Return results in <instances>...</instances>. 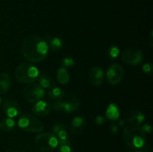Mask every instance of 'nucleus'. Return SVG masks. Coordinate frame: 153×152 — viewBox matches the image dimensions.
I'll list each match as a JSON object with an SVG mask.
<instances>
[{
    "label": "nucleus",
    "instance_id": "nucleus-1",
    "mask_svg": "<svg viewBox=\"0 0 153 152\" xmlns=\"http://www.w3.org/2000/svg\"><path fill=\"white\" fill-rule=\"evenodd\" d=\"M49 47L43 38L37 35L28 36L21 44V52L29 62L38 63L46 58Z\"/></svg>",
    "mask_w": 153,
    "mask_h": 152
},
{
    "label": "nucleus",
    "instance_id": "nucleus-2",
    "mask_svg": "<svg viewBox=\"0 0 153 152\" xmlns=\"http://www.w3.org/2000/svg\"><path fill=\"white\" fill-rule=\"evenodd\" d=\"M124 142L128 147L139 149L143 147L146 142V134L140 126L129 124L123 133Z\"/></svg>",
    "mask_w": 153,
    "mask_h": 152
},
{
    "label": "nucleus",
    "instance_id": "nucleus-3",
    "mask_svg": "<svg viewBox=\"0 0 153 152\" xmlns=\"http://www.w3.org/2000/svg\"><path fill=\"white\" fill-rule=\"evenodd\" d=\"M15 77L18 81L24 83H34L39 77L38 69L29 63L19 64L14 72Z\"/></svg>",
    "mask_w": 153,
    "mask_h": 152
},
{
    "label": "nucleus",
    "instance_id": "nucleus-4",
    "mask_svg": "<svg viewBox=\"0 0 153 152\" xmlns=\"http://www.w3.org/2000/svg\"><path fill=\"white\" fill-rule=\"evenodd\" d=\"M17 125L21 130L29 133L41 132L45 128L44 125L40 119L28 113L19 116Z\"/></svg>",
    "mask_w": 153,
    "mask_h": 152
},
{
    "label": "nucleus",
    "instance_id": "nucleus-5",
    "mask_svg": "<svg viewBox=\"0 0 153 152\" xmlns=\"http://www.w3.org/2000/svg\"><path fill=\"white\" fill-rule=\"evenodd\" d=\"M36 147L43 152H52L59 145L58 139L53 133H43L34 138Z\"/></svg>",
    "mask_w": 153,
    "mask_h": 152
},
{
    "label": "nucleus",
    "instance_id": "nucleus-6",
    "mask_svg": "<svg viewBox=\"0 0 153 152\" xmlns=\"http://www.w3.org/2000/svg\"><path fill=\"white\" fill-rule=\"evenodd\" d=\"M46 95L44 89L36 83H28L23 89V96L27 101L36 103L43 99Z\"/></svg>",
    "mask_w": 153,
    "mask_h": 152
},
{
    "label": "nucleus",
    "instance_id": "nucleus-7",
    "mask_svg": "<svg viewBox=\"0 0 153 152\" xmlns=\"http://www.w3.org/2000/svg\"><path fill=\"white\" fill-rule=\"evenodd\" d=\"M143 54L137 48H128L126 49L122 55V60L126 63L131 66L140 65L143 61Z\"/></svg>",
    "mask_w": 153,
    "mask_h": 152
},
{
    "label": "nucleus",
    "instance_id": "nucleus-8",
    "mask_svg": "<svg viewBox=\"0 0 153 152\" xmlns=\"http://www.w3.org/2000/svg\"><path fill=\"white\" fill-rule=\"evenodd\" d=\"M123 68L118 63L111 64L106 72V77L108 83L111 85H117L123 78Z\"/></svg>",
    "mask_w": 153,
    "mask_h": 152
},
{
    "label": "nucleus",
    "instance_id": "nucleus-9",
    "mask_svg": "<svg viewBox=\"0 0 153 152\" xmlns=\"http://www.w3.org/2000/svg\"><path fill=\"white\" fill-rule=\"evenodd\" d=\"M2 110L9 118H15L21 115V110L17 103L12 99H6L2 103Z\"/></svg>",
    "mask_w": 153,
    "mask_h": 152
},
{
    "label": "nucleus",
    "instance_id": "nucleus-10",
    "mask_svg": "<svg viewBox=\"0 0 153 152\" xmlns=\"http://www.w3.org/2000/svg\"><path fill=\"white\" fill-rule=\"evenodd\" d=\"M52 132L57 137L59 144L70 145L66 126L62 122H56L52 125Z\"/></svg>",
    "mask_w": 153,
    "mask_h": 152
},
{
    "label": "nucleus",
    "instance_id": "nucleus-11",
    "mask_svg": "<svg viewBox=\"0 0 153 152\" xmlns=\"http://www.w3.org/2000/svg\"><path fill=\"white\" fill-rule=\"evenodd\" d=\"M89 80L92 85L99 86L102 84L105 79V73L102 69L99 66H94L90 69L88 74Z\"/></svg>",
    "mask_w": 153,
    "mask_h": 152
},
{
    "label": "nucleus",
    "instance_id": "nucleus-12",
    "mask_svg": "<svg viewBox=\"0 0 153 152\" xmlns=\"http://www.w3.org/2000/svg\"><path fill=\"white\" fill-rule=\"evenodd\" d=\"M64 111L66 113H73L79 109L80 101L77 95L69 94L65 101H64Z\"/></svg>",
    "mask_w": 153,
    "mask_h": 152
},
{
    "label": "nucleus",
    "instance_id": "nucleus-13",
    "mask_svg": "<svg viewBox=\"0 0 153 152\" xmlns=\"http://www.w3.org/2000/svg\"><path fill=\"white\" fill-rule=\"evenodd\" d=\"M31 110L34 115L37 116H46L49 113L51 110L50 104L45 101H37L34 103V106L31 108Z\"/></svg>",
    "mask_w": 153,
    "mask_h": 152
},
{
    "label": "nucleus",
    "instance_id": "nucleus-14",
    "mask_svg": "<svg viewBox=\"0 0 153 152\" xmlns=\"http://www.w3.org/2000/svg\"><path fill=\"white\" fill-rule=\"evenodd\" d=\"M86 127V121L82 116H76L73 118L71 122L70 131L72 134L75 136L79 135L85 130Z\"/></svg>",
    "mask_w": 153,
    "mask_h": 152
},
{
    "label": "nucleus",
    "instance_id": "nucleus-15",
    "mask_svg": "<svg viewBox=\"0 0 153 152\" xmlns=\"http://www.w3.org/2000/svg\"><path fill=\"white\" fill-rule=\"evenodd\" d=\"M126 119L129 124L140 126V124L143 123L145 120V116L142 112L138 110H132L127 113Z\"/></svg>",
    "mask_w": 153,
    "mask_h": 152
},
{
    "label": "nucleus",
    "instance_id": "nucleus-16",
    "mask_svg": "<svg viewBox=\"0 0 153 152\" xmlns=\"http://www.w3.org/2000/svg\"><path fill=\"white\" fill-rule=\"evenodd\" d=\"M45 42L47 44L48 47L53 52H57L62 49L63 47V41L57 37H52L50 35H46L44 39Z\"/></svg>",
    "mask_w": 153,
    "mask_h": 152
},
{
    "label": "nucleus",
    "instance_id": "nucleus-17",
    "mask_svg": "<svg viewBox=\"0 0 153 152\" xmlns=\"http://www.w3.org/2000/svg\"><path fill=\"white\" fill-rule=\"evenodd\" d=\"M105 117L111 121L118 120L120 117V110L116 104L111 103L108 106L105 111Z\"/></svg>",
    "mask_w": 153,
    "mask_h": 152
},
{
    "label": "nucleus",
    "instance_id": "nucleus-18",
    "mask_svg": "<svg viewBox=\"0 0 153 152\" xmlns=\"http://www.w3.org/2000/svg\"><path fill=\"white\" fill-rule=\"evenodd\" d=\"M11 85L9 75L6 73H0V94H5L8 92Z\"/></svg>",
    "mask_w": 153,
    "mask_h": 152
},
{
    "label": "nucleus",
    "instance_id": "nucleus-19",
    "mask_svg": "<svg viewBox=\"0 0 153 152\" xmlns=\"http://www.w3.org/2000/svg\"><path fill=\"white\" fill-rule=\"evenodd\" d=\"M38 80L39 84L41 87H43V89H49V90L55 87V85H56L55 80L50 76L41 75L38 78Z\"/></svg>",
    "mask_w": 153,
    "mask_h": 152
},
{
    "label": "nucleus",
    "instance_id": "nucleus-20",
    "mask_svg": "<svg viewBox=\"0 0 153 152\" xmlns=\"http://www.w3.org/2000/svg\"><path fill=\"white\" fill-rule=\"evenodd\" d=\"M16 127V122L12 118H2L0 120V128L3 131H11Z\"/></svg>",
    "mask_w": 153,
    "mask_h": 152
},
{
    "label": "nucleus",
    "instance_id": "nucleus-21",
    "mask_svg": "<svg viewBox=\"0 0 153 152\" xmlns=\"http://www.w3.org/2000/svg\"><path fill=\"white\" fill-rule=\"evenodd\" d=\"M57 79L61 84H67L70 81V74L67 68L61 66L58 69L57 72Z\"/></svg>",
    "mask_w": 153,
    "mask_h": 152
},
{
    "label": "nucleus",
    "instance_id": "nucleus-22",
    "mask_svg": "<svg viewBox=\"0 0 153 152\" xmlns=\"http://www.w3.org/2000/svg\"><path fill=\"white\" fill-rule=\"evenodd\" d=\"M65 95V92L63 89H61V88H57L54 87L52 89H49V91L48 92V96L52 100H55V101H59L61 100L64 97Z\"/></svg>",
    "mask_w": 153,
    "mask_h": 152
},
{
    "label": "nucleus",
    "instance_id": "nucleus-23",
    "mask_svg": "<svg viewBox=\"0 0 153 152\" xmlns=\"http://www.w3.org/2000/svg\"><path fill=\"white\" fill-rule=\"evenodd\" d=\"M120 54V49L117 46H114V45H112L110 46V48L108 50V58L110 59L114 60L115 58H117L118 57Z\"/></svg>",
    "mask_w": 153,
    "mask_h": 152
},
{
    "label": "nucleus",
    "instance_id": "nucleus-24",
    "mask_svg": "<svg viewBox=\"0 0 153 152\" xmlns=\"http://www.w3.org/2000/svg\"><path fill=\"white\" fill-rule=\"evenodd\" d=\"M64 101H55L50 104V107L53 109L55 111H64Z\"/></svg>",
    "mask_w": 153,
    "mask_h": 152
},
{
    "label": "nucleus",
    "instance_id": "nucleus-25",
    "mask_svg": "<svg viewBox=\"0 0 153 152\" xmlns=\"http://www.w3.org/2000/svg\"><path fill=\"white\" fill-rule=\"evenodd\" d=\"M75 65L74 60L70 57H66L62 60V66L65 68H70V67L73 66Z\"/></svg>",
    "mask_w": 153,
    "mask_h": 152
},
{
    "label": "nucleus",
    "instance_id": "nucleus-26",
    "mask_svg": "<svg viewBox=\"0 0 153 152\" xmlns=\"http://www.w3.org/2000/svg\"><path fill=\"white\" fill-rule=\"evenodd\" d=\"M57 152H73L70 145L59 144L57 147Z\"/></svg>",
    "mask_w": 153,
    "mask_h": 152
},
{
    "label": "nucleus",
    "instance_id": "nucleus-27",
    "mask_svg": "<svg viewBox=\"0 0 153 152\" xmlns=\"http://www.w3.org/2000/svg\"><path fill=\"white\" fill-rule=\"evenodd\" d=\"M143 69V71L146 74L148 75H152V65L150 63H145L144 65L142 67Z\"/></svg>",
    "mask_w": 153,
    "mask_h": 152
},
{
    "label": "nucleus",
    "instance_id": "nucleus-28",
    "mask_svg": "<svg viewBox=\"0 0 153 152\" xmlns=\"http://www.w3.org/2000/svg\"><path fill=\"white\" fill-rule=\"evenodd\" d=\"M140 128H141L142 131H143L145 134H146V133L149 134V133H151V131H152V127H151L149 124H144V125H142Z\"/></svg>",
    "mask_w": 153,
    "mask_h": 152
},
{
    "label": "nucleus",
    "instance_id": "nucleus-29",
    "mask_svg": "<svg viewBox=\"0 0 153 152\" xmlns=\"http://www.w3.org/2000/svg\"><path fill=\"white\" fill-rule=\"evenodd\" d=\"M95 122L97 125H102L105 122V118L102 116H97L95 118Z\"/></svg>",
    "mask_w": 153,
    "mask_h": 152
},
{
    "label": "nucleus",
    "instance_id": "nucleus-30",
    "mask_svg": "<svg viewBox=\"0 0 153 152\" xmlns=\"http://www.w3.org/2000/svg\"><path fill=\"white\" fill-rule=\"evenodd\" d=\"M148 43H149V46L151 47L153 46V31H151L150 34H149V37H148Z\"/></svg>",
    "mask_w": 153,
    "mask_h": 152
},
{
    "label": "nucleus",
    "instance_id": "nucleus-31",
    "mask_svg": "<svg viewBox=\"0 0 153 152\" xmlns=\"http://www.w3.org/2000/svg\"><path fill=\"white\" fill-rule=\"evenodd\" d=\"M118 131V126L116 125H111V133L112 134H115Z\"/></svg>",
    "mask_w": 153,
    "mask_h": 152
},
{
    "label": "nucleus",
    "instance_id": "nucleus-32",
    "mask_svg": "<svg viewBox=\"0 0 153 152\" xmlns=\"http://www.w3.org/2000/svg\"><path fill=\"white\" fill-rule=\"evenodd\" d=\"M125 125V122L123 120H119L118 121L117 126H123Z\"/></svg>",
    "mask_w": 153,
    "mask_h": 152
},
{
    "label": "nucleus",
    "instance_id": "nucleus-33",
    "mask_svg": "<svg viewBox=\"0 0 153 152\" xmlns=\"http://www.w3.org/2000/svg\"><path fill=\"white\" fill-rule=\"evenodd\" d=\"M133 152H143V151H140V150H135L134 151H133Z\"/></svg>",
    "mask_w": 153,
    "mask_h": 152
},
{
    "label": "nucleus",
    "instance_id": "nucleus-34",
    "mask_svg": "<svg viewBox=\"0 0 153 152\" xmlns=\"http://www.w3.org/2000/svg\"><path fill=\"white\" fill-rule=\"evenodd\" d=\"M1 103H2V98H1V97H0V105H1Z\"/></svg>",
    "mask_w": 153,
    "mask_h": 152
},
{
    "label": "nucleus",
    "instance_id": "nucleus-35",
    "mask_svg": "<svg viewBox=\"0 0 153 152\" xmlns=\"http://www.w3.org/2000/svg\"><path fill=\"white\" fill-rule=\"evenodd\" d=\"M5 152H17V151H5Z\"/></svg>",
    "mask_w": 153,
    "mask_h": 152
}]
</instances>
